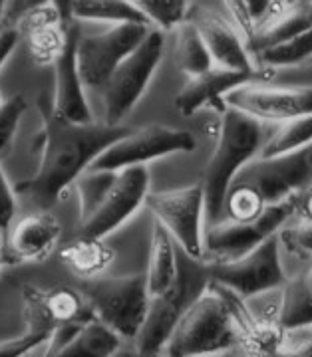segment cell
<instances>
[{
	"label": "cell",
	"mask_w": 312,
	"mask_h": 357,
	"mask_svg": "<svg viewBox=\"0 0 312 357\" xmlns=\"http://www.w3.org/2000/svg\"><path fill=\"white\" fill-rule=\"evenodd\" d=\"M151 28L149 24H112L98 34L80 32L76 56L86 89L100 93L119 62L138 48Z\"/></svg>",
	"instance_id": "cell-9"
},
{
	"label": "cell",
	"mask_w": 312,
	"mask_h": 357,
	"mask_svg": "<svg viewBox=\"0 0 312 357\" xmlns=\"http://www.w3.org/2000/svg\"><path fill=\"white\" fill-rule=\"evenodd\" d=\"M50 2L56 6V10L60 13V18H62L64 24L74 22V20H72V2H74V0H50Z\"/></svg>",
	"instance_id": "cell-38"
},
{
	"label": "cell",
	"mask_w": 312,
	"mask_h": 357,
	"mask_svg": "<svg viewBox=\"0 0 312 357\" xmlns=\"http://www.w3.org/2000/svg\"><path fill=\"white\" fill-rule=\"evenodd\" d=\"M62 227L50 211H34L32 215L14 222L4 243L2 255L4 264H24L40 262L52 255L60 243Z\"/></svg>",
	"instance_id": "cell-18"
},
{
	"label": "cell",
	"mask_w": 312,
	"mask_h": 357,
	"mask_svg": "<svg viewBox=\"0 0 312 357\" xmlns=\"http://www.w3.org/2000/svg\"><path fill=\"white\" fill-rule=\"evenodd\" d=\"M44 4H50V0H4L0 30H14L28 13L36 10Z\"/></svg>",
	"instance_id": "cell-35"
},
{
	"label": "cell",
	"mask_w": 312,
	"mask_h": 357,
	"mask_svg": "<svg viewBox=\"0 0 312 357\" xmlns=\"http://www.w3.org/2000/svg\"><path fill=\"white\" fill-rule=\"evenodd\" d=\"M80 290L94 310V316L110 326L121 340H133L138 335L151 300L145 274L119 278L98 276L84 280Z\"/></svg>",
	"instance_id": "cell-6"
},
{
	"label": "cell",
	"mask_w": 312,
	"mask_h": 357,
	"mask_svg": "<svg viewBox=\"0 0 312 357\" xmlns=\"http://www.w3.org/2000/svg\"><path fill=\"white\" fill-rule=\"evenodd\" d=\"M278 321L283 330L312 326V294L306 286L304 274L295 280H288L283 286V306Z\"/></svg>",
	"instance_id": "cell-28"
},
{
	"label": "cell",
	"mask_w": 312,
	"mask_h": 357,
	"mask_svg": "<svg viewBox=\"0 0 312 357\" xmlns=\"http://www.w3.org/2000/svg\"><path fill=\"white\" fill-rule=\"evenodd\" d=\"M295 217L312 222V185L311 187H306L304 191L300 192L299 206H297V213H295Z\"/></svg>",
	"instance_id": "cell-37"
},
{
	"label": "cell",
	"mask_w": 312,
	"mask_h": 357,
	"mask_svg": "<svg viewBox=\"0 0 312 357\" xmlns=\"http://www.w3.org/2000/svg\"><path fill=\"white\" fill-rule=\"evenodd\" d=\"M267 201L253 185L235 181L225 199V217L233 220H253L265 211Z\"/></svg>",
	"instance_id": "cell-31"
},
{
	"label": "cell",
	"mask_w": 312,
	"mask_h": 357,
	"mask_svg": "<svg viewBox=\"0 0 312 357\" xmlns=\"http://www.w3.org/2000/svg\"><path fill=\"white\" fill-rule=\"evenodd\" d=\"M312 58V28L302 32L295 38L276 44L269 50H262L253 56L255 68L274 70V68H288L311 60Z\"/></svg>",
	"instance_id": "cell-27"
},
{
	"label": "cell",
	"mask_w": 312,
	"mask_h": 357,
	"mask_svg": "<svg viewBox=\"0 0 312 357\" xmlns=\"http://www.w3.org/2000/svg\"><path fill=\"white\" fill-rule=\"evenodd\" d=\"M117 171H104V169H86L74 183L78 195V222L86 220L102 203L105 192L110 191Z\"/></svg>",
	"instance_id": "cell-29"
},
{
	"label": "cell",
	"mask_w": 312,
	"mask_h": 357,
	"mask_svg": "<svg viewBox=\"0 0 312 357\" xmlns=\"http://www.w3.org/2000/svg\"><path fill=\"white\" fill-rule=\"evenodd\" d=\"M131 4L145 16L154 28L173 32L183 20H187L191 2L189 0H130Z\"/></svg>",
	"instance_id": "cell-30"
},
{
	"label": "cell",
	"mask_w": 312,
	"mask_h": 357,
	"mask_svg": "<svg viewBox=\"0 0 312 357\" xmlns=\"http://www.w3.org/2000/svg\"><path fill=\"white\" fill-rule=\"evenodd\" d=\"M281 250L283 246L276 232L248 255L241 256L233 262L205 264V270L211 280L231 288L241 298H251L259 292L281 288L288 282L281 262Z\"/></svg>",
	"instance_id": "cell-10"
},
{
	"label": "cell",
	"mask_w": 312,
	"mask_h": 357,
	"mask_svg": "<svg viewBox=\"0 0 312 357\" xmlns=\"http://www.w3.org/2000/svg\"><path fill=\"white\" fill-rule=\"evenodd\" d=\"M309 143H312V114L283 121L262 143L259 157H276Z\"/></svg>",
	"instance_id": "cell-26"
},
{
	"label": "cell",
	"mask_w": 312,
	"mask_h": 357,
	"mask_svg": "<svg viewBox=\"0 0 312 357\" xmlns=\"http://www.w3.org/2000/svg\"><path fill=\"white\" fill-rule=\"evenodd\" d=\"M2 6H4V0H0V18H2Z\"/></svg>",
	"instance_id": "cell-41"
},
{
	"label": "cell",
	"mask_w": 312,
	"mask_h": 357,
	"mask_svg": "<svg viewBox=\"0 0 312 357\" xmlns=\"http://www.w3.org/2000/svg\"><path fill=\"white\" fill-rule=\"evenodd\" d=\"M235 181L253 185L267 203L302 192L312 185V143L276 157H255Z\"/></svg>",
	"instance_id": "cell-11"
},
{
	"label": "cell",
	"mask_w": 312,
	"mask_h": 357,
	"mask_svg": "<svg viewBox=\"0 0 312 357\" xmlns=\"http://www.w3.org/2000/svg\"><path fill=\"white\" fill-rule=\"evenodd\" d=\"M22 316L28 332L38 333L50 342L58 328L84 326L94 318V310L82 290L58 286L42 292L34 286H27L22 290Z\"/></svg>",
	"instance_id": "cell-13"
},
{
	"label": "cell",
	"mask_w": 312,
	"mask_h": 357,
	"mask_svg": "<svg viewBox=\"0 0 312 357\" xmlns=\"http://www.w3.org/2000/svg\"><path fill=\"white\" fill-rule=\"evenodd\" d=\"M16 191L14 187L8 183V178L2 171L0 165V236H2V243L8 234V230L14 225V217H16Z\"/></svg>",
	"instance_id": "cell-34"
},
{
	"label": "cell",
	"mask_w": 312,
	"mask_h": 357,
	"mask_svg": "<svg viewBox=\"0 0 312 357\" xmlns=\"http://www.w3.org/2000/svg\"><path fill=\"white\" fill-rule=\"evenodd\" d=\"M145 206L181 246L183 255L201 262L205 234V199L201 183L175 191H149Z\"/></svg>",
	"instance_id": "cell-7"
},
{
	"label": "cell",
	"mask_w": 312,
	"mask_h": 357,
	"mask_svg": "<svg viewBox=\"0 0 312 357\" xmlns=\"http://www.w3.org/2000/svg\"><path fill=\"white\" fill-rule=\"evenodd\" d=\"M165 52V32L151 28L128 58H124L100 91L105 126H121L149 86Z\"/></svg>",
	"instance_id": "cell-5"
},
{
	"label": "cell",
	"mask_w": 312,
	"mask_h": 357,
	"mask_svg": "<svg viewBox=\"0 0 312 357\" xmlns=\"http://www.w3.org/2000/svg\"><path fill=\"white\" fill-rule=\"evenodd\" d=\"M0 244H2V236H0Z\"/></svg>",
	"instance_id": "cell-42"
},
{
	"label": "cell",
	"mask_w": 312,
	"mask_h": 357,
	"mask_svg": "<svg viewBox=\"0 0 312 357\" xmlns=\"http://www.w3.org/2000/svg\"><path fill=\"white\" fill-rule=\"evenodd\" d=\"M217 131V145L201 181L205 199V227L225 218V199L235 177L247 163L259 157L262 143L271 135L265 121L233 107H227L219 115Z\"/></svg>",
	"instance_id": "cell-2"
},
{
	"label": "cell",
	"mask_w": 312,
	"mask_h": 357,
	"mask_svg": "<svg viewBox=\"0 0 312 357\" xmlns=\"http://www.w3.org/2000/svg\"><path fill=\"white\" fill-rule=\"evenodd\" d=\"M197 149L195 135L187 129L168 126H145L133 129L110 145L88 169L121 171L128 167L147 165L149 161L173 153H191Z\"/></svg>",
	"instance_id": "cell-8"
},
{
	"label": "cell",
	"mask_w": 312,
	"mask_h": 357,
	"mask_svg": "<svg viewBox=\"0 0 312 357\" xmlns=\"http://www.w3.org/2000/svg\"><path fill=\"white\" fill-rule=\"evenodd\" d=\"M187 18L199 30L213 58V64L229 70H241V72H257L253 56L247 50V42L235 22L227 20L221 13L203 4L191 6Z\"/></svg>",
	"instance_id": "cell-16"
},
{
	"label": "cell",
	"mask_w": 312,
	"mask_h": 357,
	"mask_svg": "<svg viewBox=\"0 0 312 357\" xmlns=\"http://www.w3.org/2000/svg\"><path fill=\"white\" fill-rule=\"evenodd\" d=\"M278 356L312 357V326L286 328L283 332Z\"/></svg>",
	"instance_id": "cell-33"
},
{
	"label": "cell",
	"mask_w": 312,
	"mask_h": 357,
	"mask_svg": "<svg viewBox=\"0 0 312 357\" xmlns=\"http://www.w3.org/2000/svg\"><path fill=\"white\" fill-rule=\"evenodd\" d=\"M48 340L42 337L38 333L34 332H24L22 335L14 337V340H6V342H0V357H20L27 356L28 351L36 349L40 345H46Z\"/></svg>",
	"instance_id": "cell-36"
},
{
	"label": "cell",
	"mask_w": 312,
	"mask_h": 357,
	"mask_svg": "<svg viewBox=\"0 0 312 357\" xmlns=\"http://www.w3.org/2000/svg\"><path fill=\"white\" fill-rule=\"evenodd\" d=\"M121 345V337L96 316L88 319L58 357H107Z\"/></svg>",
	"instance_id": "cell-22"
},
{
	"label": "cell",
	"mask_w": 312,
	"mask_h": 357,
	"mask_svg": "<svg viewBox=\"0 0 312 357\" xmlns=\"http://www.w3.org/2000/svg\"><path fill=\"white\" fill-rule=\"evenodd\" d=\"M72 20H94L107 24H149L130 0H74ZM151 26V24H149Z\"/></svg>",
	"instance_id": "cell-23"
},
{
	"label": "cell",
	"mask_w": 312,
	"mask_h": 357,
	"mask_svg": "<svg viewBox=\"0 0 312 357\" xmlns=\"http://www.w3.org/2000/svg\"><path fill=\"white\" fill-rule=\"evenodd\" d=\"M175 241L168 230L156 220L151 230L149 264L145 272V284L149 298H159L170 294L181 278V262L177 260Z\"/></svg>",
	"instance_id": "cell-20"
},
{
	"label": "cell",
	"mask_w": 312,
	"mask_h": 357,
	"mask_svg": "<svg viewBox=\"0 0 312 357\" xmlns=\"http://www.w3.org/2000/svg\"><path fill=\"white\" fill-rule=\"evenodd\" d=\"M42 119L38 149L40 161L36 173L20 181L14 191L36 206V211H50L60 201L76 178L104 153L110 145L128 135L131 128L102 123H72L52 112V103L38 98Z\"/></svg>",
	"instance_id": "cell-1"
},
{
	"label": "cell",
	"mask_w": 312,
	"mask_h": 357,
	"mask_svg": "<svg viewBox=\"0 0 312 357\" xmlns=\"http://www.w3.org/2000/svg\"><path fill=\"white\" fill-rule=\"evenodd\" d=\"M175 56L185 77L199 76L213 68V58L195 24L187 18L175 30Z\"/></svg>",
	"instance_id": "cell-24"
},
{
	"label": "cell",
	"mask_w": 312,
	"mask_h": 357,
	"mask_svg": "<svg viewBox=\"0 0 312 357\" xmlns=\"http://www.w3.org/2000/svg\"><path fill=\"white\" fill-rule=\"evenodd\" d=\"M227 107L251 115L265 123L312 114V86H273L253 79L225 96Z\"/></svg>",
	"instance_id": "cell-14"
},
{
	"label": "cell",
	"mask_w": 312,
	"mask_h": 357,
	"mask_svg": "<svg viewBox=\"0 0 312 357\" xmlns=\"http://www.w3.org/2000/svg\"><path fill=\"white\" fill-rule=\"evenodd\" d=\"M70 24L52 22L28 30L27 34H22V40H27L28 56L38 66H54L68 42Z\"/></svg>",
	"instance_id": "cell-25"
},
{
	"label": "cell",
	"mask_w": 312,
	"mask_h": 357,
	"mask_svg": "<svg viewBox=\"0 0 312 357\" xmlns=\"http://www.w3.org/2000/svg\"><path fill=\"white\" fill-rule=\"evenodd\" d=\"M78 38L80 26L78 22H72L64 50L54 62L52 112L72 123H91L94 114L78 70V56H76Z\"/></svg>",
	"instance_id": "cell-17"
},
{
	"label": "cell",
	"mask_w": 312,
	"mask_h": 357,
	"mask_svg": "<svg viewBox=\"0 0 312 357\" xmlns=\"http://www.w3.org/2000/svg\"><path fill=\"white\" fill-rule=\"evenodd\" d=\"M237 347L239 332L229 292L223 284L209 278L203 290L183 312L170 342L163 347V354L175 357L205 356Z\"/></svg>",
	"instance_id": "cell-3"
},
{
	"label": "cell",
	"mask_w": 312,
	"mask_h": 357,
	"mask_svg": "<svg viewBox=\"0 0 312 357\" xmlns=\"http://www.w3.org/2000/svg\"><path fill=\"white\" fill-rule=\"evenodd\" d=\"M149 192V171L145 165L117 171L116 178L105 192L102 203L86 220L78 225L80 236L105 238L128 222L142 206Z\"/></svg>",
	"instance_id": "cell-12"
},
{
	"label": "cell",
	"mask_w": 312,
	"mask_h": 357,
	"mask_svg": "<svg viewBox=\"0 0 312 357\" xmlns=\"http://www.w3.org/2000/svg\"><path fill=\"white\" fill-rule=\"evenodd\" d=\"M300 192L288 195L283 201L269 203L259 217L253 220H233L221 218L205 227L203 234V264L233 262L241 256L255 250L269 236L276 234L290 218L295 217L299 206Z\"/></svg>",
	"instance_id": "cell-4"
},
{
	"label": "cell",
	"mask_w": 312,
	"mask_h": 357,
	"mask_svg": "<svg viewBox=\"0 0 312 357\" xmlns=\"http://www.w3.org/2000/svg\"><path fill=\"white\" fill-rule=\"evenodd\" d=\"M27 107L28 103L24 96H13L0 105V153H4L10 147Z\"/></svg>",
	"instance_id": "cell-32"
},
{
	"label": "cell",
	"mask_w": 312,
	"mask_h": 357,
	"mask_svg": "<svg viewBox=\"0 0 312 357\" xmlns=\"http://www.w3.org/2000/svg\"><path fill=\"white\" fill-rule=\"evenodd\" d=\"M255 72H241V70L213 66L211 70L199 76L187 77V82L177 93L175 107L185 117L197 114L199 109H213L215 114L221 115L227 109L225 96L231 89L251 82Z\"/></svg>",
	"instance_id": "cell-19"
},
{
	"label": "cell",
	"mask_w": 312,
	"mask_h": 357,
	"mask_svg": "<svg viewBox=\"0 0 312 357\" xmlns=\"http://www.w3.org/2000/svg\"><path fill=\"white\" fill-rule=\"evenodd\" d=\"M4 255H2V244H0V274H2V270H4Z\"/></svg>",
	"instance_id": "cell-40"
},
{
	"label": "cell",
	"mask_w": 312,
	"mask_h": 357,
	"mask_svg": "<svg viewBox=\"0 0 312 357\" xmlns=\"http://www.w3.org/2000/svg\"><path fill=\"white\" fill-rule=\"evenodd\" d=\"M304 280H306V286H309V290H311L312 294V268L306 272V274H304Z\"/></svg>",
	"instance_id": "cell-39"
},
{
	"label": "cell",
	"mask_w": 312,
	"mask_h": 357,
	"mask_svg": "<svg viewBox=\"0 0 312 357\" xmlns=\"http://www.w3.org/2000/svg\"><path fill=\"white\" fill-rule=\"evenodd\" d=\"M209 276H205L203 280H197L195 272L185 270V266L181 264V278L177 282V286L170 294L149 300V307H147L142 328L133 337L135 349L140 356L163 354V347L170 342L171 333L183 316V312L193 302L197 294L203 290L201 288L199 292H193V286L205 284Z\"/></svg>",
	"instance_id": "cell-15"
},
{
	"label": "cell",
	"mask_w": 312,
	"mask_h": 357,
	"mask_svg": "<svg viewBox=\"0 0 312 357\" xmlns=\"http://www.w3.org/2000/svg\"><path fill=\"white\" fill-rule=\"evenodd\" d=\"M58 258L74 276L82 280H91L104 276L105 270L116 260V250L104 238L76 236L58 250Z\"/></svg>",
	"instance_id": "cell-21"
}]
</instances>
